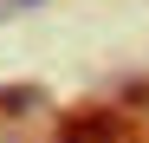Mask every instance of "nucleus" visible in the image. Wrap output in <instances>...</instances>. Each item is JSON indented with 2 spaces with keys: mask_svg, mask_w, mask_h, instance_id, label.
I'll use <instances>...</instances> for the list:
<instances>
[{
  "mask_svg": "<svg viewBox=\"0 0 149 143\" xmlns=\"http://www.w3.org/2000/svg\"><path fill=\"white\" fill-rule=\"evenodd\" d=\"M58 143H123V111H104V104H84L58 124Z\"/></svg>",
  "mask_w": 149,
  "mask_h": 143,
  "instance_id": "nucleus-1",
  "label": "nucleus"
}]
</instances>
